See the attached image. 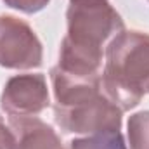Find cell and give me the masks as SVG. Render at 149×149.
<instances>
[{
  "label": "cell",
  "instance_id": "cell-1",
  "mask_svg": "<svg viewBox=\"0 0 149 149\" xmlns=\"http://www.w3.org/2000/svg\"><path fill=\"white\" fill-rule=\"evenodd\" d=\"M66 19L57 68L74 76H101L102 47L125 30L121 16L108 0H70Z\"/></svg>",
  "mask_w": 149,
  "mask_h": 149
},
{
  "label": "cell",
  "instance_id": "cell-2",
  "mask_svg": "<svg viewBox=\"0 0 149 149\" xmlns=\"http://www.w3.org/2000/svg\"><path fill=\"white\" fill-rule=\"evenodd\" d=\"M56 97L54 118L66 134L92 135L120 130L123 111L101 88V76H74L57 66L50 70Z\"/></svg>",
  "mask_w": 149,
  "mask_h": 149
},
{
  "label": "cell",
  "instance_id": "cell-3",
  "mask_svg": "<svg viewBox=\"0 0 149 149\" xmlns=\"http://www.w3.org/2000/svg\"><path fill=\"white\" fill-rule=\"evenodd\" d=\"M101 88L121 109H134L149 94V35L120 31L106 47Z\"/></svg>",
  "mask_w": 149,
  "mask_h": 149
},
{
  "label": "cell",
  "instance_id": "cell-4",
  "mask_svg": "<svg viewBox=\"0 0 149 149\" xmlns=\"http://www.w3.org/2000/svg\"><path fill=\"white\" fill-rule=\"evenodd\" d=\"M43 59L42 42L33 28L14 16H0V66L9 70L38 68Z\"/></svg>",
  "mask_w": 149,
  "mask_h": 149
},
{
  "label": "cell",
  "instance_id": "cell-5",
  "mask_svg": "<svg viewBox=\"0 0 149 149\" xmlns=\"http://www.w3.org/2000/svg\"><path fill=\"white\" fill-rule=\"evenodd\" d=\"M50 104L47 80L42 73L16 74L3 85L0 106L9 116H37Z\"/></svg>",
  "mask_w": 149,
  "mask_h": 149
},
{
  "label": "cell",
  "instance_id": "cell-6",
  "mask_svg": "<svg viewBox=\"0 0 149 149\" xmlns=\"http://www.w3.org/2000/svg\"><path fill=\"white\" fill-rule=\"evenodd\" d=\"M16 149H64L56 130L37 116H9Z\"/></svg>",
  "mask_w": 149,
  "mask_h": 149
},
{
  "label": "cell",
  "instance_id": "cell-7",
  "mask_svg": "<svg viewBox=\"0 0 149 149\" xmlns=\"http://www.w3.org/2000/svg\"><path fill=\"white\" fill-rule=\"evenodd\" d=\"M66 149H127V144L120 130H108L73 139Z\"/></svg>",
  "mask_w": 149,
  "mask_h": 149
},
{
  "label": "cell",
  "instance_id": "cell-8",
  "mask_svg": "<svg viewBox=\"0 0 149 149\" xmlns=\"http://www.w3.org/2000/svg\"><path fill=\"white\" fill-rule=\"evenodd\" d=\"M130 149H149V111L134 113L127 123Z\"/></svg>",
  "mask_w": 149,
  "mask_h": 149
},
{
  "label": "cell",
  "instance_id": "cell-9",
  "mask_svg": "<svg viewBox=\"0 0 149 149\" xmlns=\"http://www.w3.org/2000/svg\"><path fill=\"white\" fill-rule=\"evenodd\" d=\"M3 2H5V5H9L16 10H21L24 14H35L38 10L45 9L50 0H3Z\"/></svg>",
  "mask_w": 149,
  "mask_h": 149
},
{
  "label": "cell",
  "instance_id": "cell-10",
  "mask_svg": "<svg viewBox=\"0 0 149 149\" xmlns=\"http://www.w3.org/2000/svg\"><path fill=\"white\" fill-rule=\"evenodd\" d=\"M0 149H16V135L0 116Z\"/></svg>",
  "mask_w": 149,
  "mask_h": 149
}]
</instances>
